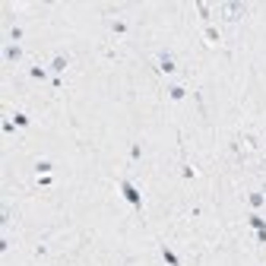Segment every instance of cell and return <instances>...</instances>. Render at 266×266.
I'll list each match as a JSON object with an SVG mask.
<instances>
[{
    "instance_id": "14",
    "label": "cell",
    "mask_w": 266,
    "mask_h": 266,
    "mask_svg": "<svg viewBox=\"0 0 266 266\" xmlns=\"http://www.w3.org/2000/svg\"><path fill=\"white\" fill-rule=\"evenodd\" d=\"M203 38H206L209 45H219L222 41V32L215 29V26H203Z\"/></svg>"
},
{
    "instance_id": "8",
    "label": "cell",
    "mask_w": 266,
    "mask_h": 266,
    "mask_svg": "<svg viewBox=\"0 0 266 266\" xmlns=\"http://www.w3.org/2000/svg\"><path fill=\"white\" fill-rule=\"evenodd\" d=\"M165 92H168V99H171V102H184L187 95H190V89L184 86V82H168Z\"/></svg>"
},
{
    "instance_id": "20",
    "label": "cell",
    "mask_w": 266,
    "mask_h": 266,
    "mask_svg": "<svg viewBox=\"0 0 266 266\" xmlns=\"http://www.w3.org/2000/svg\"><path fill=\"white\" fill-rule=\"evenodd\" d=\"M0 130H4V137H13V133H16V124H13V117H7V120H4V127H0Z\"/></svg>"
},
{
    "instance_id": "17",
    "label": "cell",
    "mask_w": 266,
    "mask_h": 266,
    "mask_svg": "<svg viewBox=\"0 0 266 266\" xmlns=\"http://www.w3.org/2000/svg\"><path fill=\"white\" fill-rule=\"evenodd\" d=\"M228 152H232L238 162H244V146H241V140H232V143H228Z\"/></svg>"
},
{
    "instance_id": "2",
    "label": "cell",
    "mask_w": 266,
    "mask_h": 266,
    "mask_svg": "<svg viewBox=\"0 0 266 266\" xmlns=\"http://www.w3.org/2000/svg\"><path fill=\"white\" fill-rule=\"evenodd\" d=\"M155 70H159L162 76H174L178 73V57L168 51V48H159V54H155Z\"/></svg>"
},
{
    "instance_id": "1",
    "label": "cell",
    "mask_w": 266,
    "mask_h": 266,
    "mask_svg": "<svg viewBox=\"0 0 266 266\" xmlns=\"http://www.w3.org/2000/svg\"><path fill=\"white\" fill-rule=\"evenodd\" d=\"M117 190H120V197H124V200L130 203V206L137 209V212H143V209H146V200H143V190H140L137 184H133L130 178H117Z\"/></svg>"
},
{
    "instance_id": "13",
    "label": "cell",
    "mask_w": 266,
    "mask_h": 266,
    "mask_svg": "<svg viewBox=\"0 0 266 266\" xmlns=\"http://www.w3.org/2000/svg\"><path fill=\"white\" fill-rule=\"evenodd\" d=\"M247 225H250V228H257V232H260V228H266V215H263V212H253V209H250V212H247Z\"/></svg>"
},
{
    "instance_id": "16",
    "label": "cell",
    "mask_w": 266,
    "mask_h": 266,
    "mask_svg": "<svg viewBox=\"0 0 266 266\" xmlns=\"http://www.w3.org/2000/svg\"><path fill=\"white\" fill-rule=\"evenodd\" d=\"M22 38H26V29H22L19 22H16V26H10V45H19Z\"/></svg>"
},
{
    "instance_id": "22",
    "label": "cell",
    "mask_w": 266,
    "mask_h": 266,
    "mask_svg": "<svg viewBox=\"0 0 266 266\" xmlns=\"http://www.w3.org/2000/svg\"><path fill=\"white\" fill-rule=\"evenodd\" d=\"M7 250H10V238L4 235V238H0V253H7Z\"/></svg>"
},
{
    "instance_id": "3",
    "label": "cell",
    "mask_w": 266,
    "mask_h": 266,
    "mask_svg": "<svg viewBox=\"0 0 266 266\" xmlns=\"http://www.w3.org/2000/svg\"><path fill=\"white\" fill-rule=\"evenodd\" d=\"M219 16H222L225 22H232V26H235V22H241V19L247 16V4H241V0H232V4H222V7H219Z\"/></svg>"
},
{
    "instance_id": "15",
    "label": "cell",
    "mask_w": 266,
    "mask_h": 266,
    "mask_svg": "<svg viewBox=\"0 0 266 266\" xmlns=\"http://www.w3.org/2000/svg\"><path fill=\"white\" fill-rule=\"evenodd\" d=\"M197 13L203 19V26H212V7L209 4H197Z\"/></svg>"
},
{
    "instance_id": "9",
    "label": "cell",
    "mask_w": 266,
    "mask_h": 266,
    "mask_svg": "<svg viewBox=\"0 0 266 266\" xmlns=\"http://www.w3.org/2000/svg\"><path fill=\"white\" fill-rule=\"evenodd\" d=\"M10 117H13V124H16L19 130H29V127H32V114H29V111H13Z\"/></svg>"
},
{
    "instance_id": "18",
    "label": "cell",
    "mask_w": 266,
    "mask_h": 266,
    "mask_svg": "<svg viewBox=\"0 0 266 266\" xmlns=\"http://www.w3.org/2000/svg\"><path fill=\"white\" fill-rule=\"evenodd\" d=\"M181 178H184V181H197V168H193L190 162H184V165H181Z\"/></svg>"
},
{
    "instance_id": "10",
    "label": "cell",
    "mask_w": 266,
    "mask_h": 266,
    "mask_svg": "<svg viewBox=\"0 0 266 266\" xmlns=\"http://www.w3.org/2000/svg\"><path fill=\"white\" fill-rule=\"evenodd\" d=\"M247 203H250V209H253V212H260V209L266 206V197H263V190H253V193H247Z\"/></svg>"
},
{
    "instance_id": "24",
    "label": "cell",
    "mask_w": 266,
    "mask_h": 266,
    "mask_svg": "<svg viewBox=\"0 0 266 266\" xmlns=\"http://www.w3.org/2000/svg\"><path fill=\"white\" fill-rule=\"evenodd\" d=\"M260 190H263V197H266V181H263V187H260Z\"/></svg>"
},
{
    "instance_id": "4",
    "label": "cell",
    "mask_w": 266,
    "mask_h": 266,
    "mask_svg": "<svg viewBox=\"0 0 266 266\" xmlns=\"http://www.w3.org/2000/svg\"><path fill=\"white\" fill-rule=\"evenodd\" d=\"M105 26H108V32H111V38H127L130 29H133L130 19H124V16H108Z\"/></svg>"
},
{
    "instance_id": "19",
    "label": "cell",
    "mask_w": 266,
    "mask_h": 266,
    "mask_svg": "<svg viewBox=\"0 0 266 266\" xmlns=\"http://www.w3.org/2000/svg\"><path fill=\"white\" fill-rule=\"evenodd\" d=\"M143 159V143H130V162H140Z\"/></svg>"
},
{
    "instance_id": "21",
    "label": "cell",
    "mask_w": 266,
    "mask_h": 266,
    "mask_svg": "<svg viewBox=\"0 0 266 266\" xmlns=\"http://www.w3.org/2000/svg\"><path fill=\"white\" fill-rule=\"evenodd\" d=\"M48 250H51L48 244H38V247H35V257H38V260H41V257H48Z\"/></svg>"
},
{
    "instance_id": "7",
    "label": "cell",
    "mask_w": 266,
    "mask_h": 266,
    "mask_svg": "<svg viewBox=\"0 0 266 266\" xmlns=\"http://www.w3.org/2000/svg\"><path fill=\"white\" fill-rule=\"evenodd\" d=\"M29 79H32V82H51L54 76H51V70H48V64H45V67H41V64H32V67H29Z\"/></svg>"
},
{
    "instance_id": "6",
    "label": "cell",
    "mask_w": 266,
    "mask_h": 266,
    "mask_svg": "<svg viewBox=\"0 0 266 266\" xmlns=\"http://www.w3.org/2000/svg\"><path fill=\"white\" fill-rule=\"evenodd\" d=\"M19 60H22V45H4V64L7 67H13V64H19Z\"/></svg>"
},
{
    "instance_id": "12",
    "label": "cell",
    "mask_w": 266,
    "mask_h": 266,
    "mask_svg": "<svg viewBox=\"0 0 266 266\" xmlns=\"http://www.w3.org/2000/svg\"><path fill=\"white\" fill-rule=\"evenodd\" d=\"M54 162L51 159H38V162H35V174H38V178H45V174H54Z\"/></svg>"
},
{
    "instance_id": "23",
    "label": "cell",
    "mask_w": 266,
    "mask_h": 266,
    "mask_svg": "<svg viewBox=\"0 0 266 266\" xmlns=\"http://www.w3.org/2000/svg\"><path fill=\"white\" fill-rule=\"evenodd\" d=\"M257 241H260V244H266V228H260V232H257Z\"/></svg>"
},
{
    "instance_id": "11",
    "label": "cell",
    "mask_w": 266,
    "mask_h": 266,
    "mask_svg": "<svg viewBox=\"0 0 266 266\" xmlns=\"http://www.w3.org/2000/svg\"><path fill=\"white\" fill-rule=\"evenodd\" d=\"M159 250H162V260H165V266H181V257L168 247V244H159Z\"/></svg>"
},
{
    "instance_id": "5",
    "label": "cell",
    "mask_w": 266,
    "mask_h": 266,
    "mask_svg": "<svg viewBox=\"0 0 266 266\" xmlns=\"http://www.w3.org/2000/svg\"><path fill=\"white\" fill-rule=\"evenodd\" d=\"M70 64H73V57H70L67 51H57L51 60H48V70H51V76H64Z\"/></svg>"
}]
</instances>
